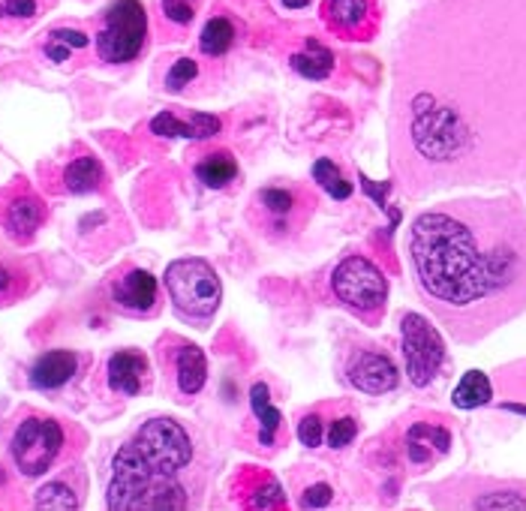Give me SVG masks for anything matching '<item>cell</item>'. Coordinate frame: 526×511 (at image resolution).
Returning a JSON list of instances; mask_svg holds the SVG:
<instances>
[{
  "label": "cell",
  "instance_id": "cell-1",
  "mask_svg": "<svg viewBox=\"0 0 526 511\" xmlns=\"http://www.w3.org/2000/svg\"><path fill=\"white\" fill-rule=\"evenodd\" d=\"M391 163L409 196L526 181V0H430L409 15Z\"/></svg>",
  "mask_w": 526,
  "mask_h": 511
},
{
  "label": "cell",
  "instance_id": "cell-2",
  "mask_svg": "<svg viewBox=\"0 0 526 511\" xmlns=\"http://www.w3.org/2000/svg\"><path fill=\"white\" fill-rule=\"evenodd\" d=\"M418 298L464 346L526 313V205L464 196L425 207L406 232Z\"/></svg>",
  "mask_w": 526,
  "mask_h": 511
},
{
  "label": "cell",
  "instance_id": "cell-3",
  "mask_svg": "<svg viewBox=\"0 0 526 511\" xmlns=\"http://www.w3.org/2000/svg\"><path fill=\"white\" fill-rule=\"evenodd\" d=\"M109 508L115 511H142V508H175L181 511L190 506L186 487L177 476L159 472L157 467L142 458V451L133 446H120L111 460V481H109Z\"/></svg>",
  "mask_w": 526,
  "mask_h": 511
},
{
  "label": "cell",
  "instance_id": "cell-4",
  "mask_svg": "<svg viewBox=\"0 0 526 511\" xmlns=\"http://www.w3.org/2000/svg\"><path fill=\"white\" fill-rule=\"evenodd\" d=\"M166 289L177 316L205 325L220 310L223 283L205 259H177L166 268Z\"/></svg>",
  "mask_w": 526,
  "mask_h": 511
},
{
  "label": "cell",
  "instance_id": "cell-5",
  "mask_svg": "<svg viewBox=\"0 0 526 511\" xmlns=\"http://www.w3.org/2000/svg\"><path fill=\"white\" fill-rule=\"evenodd\" d=\"M331 292L361 322L379 325L385 304H388V280H385V274L373 259H368V256H346L331 271Z\"/></svg>",
  "mask_w": 526,
  "mask_h": 511
},
{
  "label": "cell",
  "instance_id": "cell-6",
  "mask_svg": "<svg viewBox=\"0 0 526 511\" xmlns=\"http://www.w3.org/2000/svg\"><path fill=\"white\" fill-rule=\"evenodd\" d=\"M148 13L142 0H115L106 9L102 31L97 34V54L106 63H129L145 49Z\"/></svg>",
  "mask_w": 526,
  "mask_h": 511
},
{
  "label": "cell",
  "instance_id": "cell-7",
  "mask_svg": "<svg viewBox=\"0 0 526 511\" xmlns=\"http://www.w3.org/2000/svg\"><path fill=\"white\" fill-rule=\"evenodd\" d=\"M133 446L142 451V458L168 476H181L193 463V439L175 419H150L136 430Z\"/></svg>",
  "mask_w": 526,
  "mask_h": 511
},
{
  "label": "cell",
  "instance_id": "cell-8",
  "mask_svg": "<svg viewBox=\"0 0 526 511\" xmlns=\"http://www.w3.org/2000/svg\"><path fill=\"white\" fill-rule=\"evenodd\" d=\"M400 337H403V362H406L409 382L416 388H427L445 367L443 334L425 316L406 313L400 325Z\"/></svg>",
  "mask_w": 526,
  "mask_h": 511
},
{
  "label": "cell",
  "instance_id": "cell-9",
  "mask_svg": "<svg viewBox=\"0 0 526 511\" xmlns=\"http://www.w3.org/2000/svg\"><path fill=\"white\" fill-rule=\"evenodd\" d=\"M63 448V428L54 419H24L13 433V460L24 476H43Z\"/></svg>",
  "mask_w": 526,
  "mask_h": 511
},
{
  "label": "cell",
  "instance_id": "cell-10",
  "mask_svg": "<svg viewBox=\"0 0 526 511\" xmlns=\"http://www.w3.org/2000/svg\"><path fill=\"white\" fill-rule=\"evenodd\" d=\"M325 27L343 40H370L379 24L376 0H325Z\"/></svg>",
  "mask_w": 526,
  "mask_h": 511
},
{
  "label": "cell",
  "instance_id": "cell-11",
  "mask_svg": "<svg viewBox=\"0 0 526 511\" xmlns=\"http://www.w3.org/2000/svg\"><path fill=\"white\" fill-rule=\"evenodd\" d=\"M349 382L359 388L364 394H388L397 388L400 382V373H397V364L391 362L388 355L382 352H361L352 358L349 371Z\"/></svg>",
  "mask_w": 526,
  "mask_h": 511
},
{
  "label": "cell",
  "instance_id": "cell-12",
  "mask_svg": "<svg viewBox=\"0 0 526 511\" xmlns=\"http://www.w3.org/2000/svg\"><path fill=\"white\" fill-rule=\"evenodd\" d=\"M157 277L145 268H133L127 271L124 277H118L111 283V301L127 310V313L145 316L157 307Z\"/></svg>",
  "mask_w": 526,
  "mask_h": 511
},
{
  "label": "cell",
  "instance_id": "cell-13",
  "mask_svg": "<svg viewBox=\"0 0 526 511\" xmlns=\"http://www.w3.org/2000/svg\"><path fill=\"white\" fill-rule=\"evenodd\" d=\"M43 223H45V205L36 193L18 190L15 196L6 198L4 226L15 241H31Z\"/></svg>",
  "mask_w": 526,
  "mask_h": 511
},
{
  "label": "cell",
  "instance_id": "cell-14",
  "mask_svg": "<svg viewBox=\"0 0 526 511\" xmlns=\"http://www.w3.org/2000/svg\"><path fill=\"white\" fill-rule=\"evenodd\" d=\"M150 371L148 355L133 352V349H120L109 358V388L124 397H136L145 388V376Z\"/></svg>",
  "mask_w": 526,
  "mask_h": 511
},
{
  "label": "cell",
  "instance_id": "cell-15",
  "mask_svg": "<svg viewBox=\"0 0 526 511\" xmlns=\"http://www.w3.org/2000/svg\"><path fill=\"white\" fill-rule=\"evenodd\" d=\"M75 371H79V355L70 352V349H52V352L40 355L27 373L33 388L40 391H54V388H63L67 385Z\"/></svg>",
  "mask_w": 526,
  "mask_h": 511
},
{
  "label": "cell",
  "instance_id": "cell-16",
  "mask_svg": "<svg viewBox=\"0 0 526 511\" xmlns=\"http://www.w3.org/2000/svg\"><path fill=\"white\" fill-rule=\"evenodd\" d=\"M451 446V433L443 424H412L406 430V458L412 467H430Z\"/></svg>",
  "mask_w": 526,
  "mask_h": 511
},
{
  "label": "cell",
  "instance_id": "cell-17",
  "mask_svg": "<svg viewBox=\"0 0 526 511\" xmlns=\"http://www.w3.org/2000/svg\"><path fill=\"white\" fill-rule=\"evenodd\" d=\"M223 130V121L214 115H205V111H193L190 121H181L172 111H159V115L150 121V132L154 136L166 139H211Z\"/></svg>",
  "mask_w": 526,
  "mask_h": 511
},
{
  "label": "cell",
  "instance_id": "cell-18",
  "mask_svg": "<svg viewBox=\"0 0 526 511\" xmlns=\"http://www.w3.org/2000/svg\"><path fill=\"white\" fill-rule=\"evenodd\" d=\"M175 382H177V394L184 400L196 397L205 388V382H208V362H205V352L196 343H177Z\"/></svg>",
  "mask_w": 526,
  "mask_h": 511
},
{
  "label": "cell",
  "instance_id": "cell-19",
  "mask_svg": "<svg viewBox=\"0 0 526 511\" xmlns=\"http://www.w3.org/2000/svg\"><path fill=\"white\" fill-rule=\"evenodd\" d=\"M238 481L244 485V497L241 503L247 508H259V511H274V508H283L286 506V497H283V487L280 481L271 476V472H262L256 467H247L238 476Z\"/></svg>",
  "mask_w": 526,
  "mask_h": 511
},
{
  "label": "cell",
  "instance_id": "cell-20",
  "mask_svg": "<svg viewBox=\"0 0 526 511\" xmlns=\"http://www.w3.org/2000/svg\"><path fill=\"white\" fill-rule=\"evenodd\" d=\"M256 211L265 214V232H289L292 229V217L298 211V193L295 190H283V187H265L256 196Z\"/></svg>",
  "mask_w": 526,
  "mask_h": 511
},
{
  "label": "cell",
  "instance_id": "cell-21",
  "mask_svg": "<svg viewBox=\"0 0 526 511\" xmlns=\"http://www.w3.org/2000/svg\"><path fill=\"white\" fill-rule=\"evenodd\" d=\"M196 178L211 187V190H223L229 187L234 178H238V159H234L229 150H214V154H205L199 163H196Z\"/></svg>",
  "mask_w": 526,
  "mask_h": 511
},
{
  "label": "cell",
  "instance_id": "cell-22",
  "mask_svg": "<svg viewBox=\"0 0 526 511\" xmlns=\"http://www.w3.org/2000/svg\"><path fill=\"white\" fill-rule=\"evenodd\" d=\"M250 406H253V415L259 419L262 430H259V442L262 446H274L277 439V430H280V421H283V415L274 410V403H271V391L265 382H256L250 388Z\"/></svg>",
  "mask_w": 526,
  "mask_h": 511
},
{
  "label": "cell",
  "instance_id": "cell-23",
  "mask_svg": "<svg viewBox=\"0 0 526 511\" xmlns=\"http://www.w3.org/2000/svg\"><path fill=\"white\" fill-rule=\"evenodd\" d=\"M102 178H106V172H102L97 157H75L67 166V172H63V187L75 196H84V193L100 190Z\"/></svg>",
  "mask_w": 526,
  "mask_h": 511
},
{
  "label": "cell",
  "instance_id": "cell-24",
  "mask_svg": "<svg viewBox=\"0 0 526 511\" xmlns=\"http://www.w3.org/2000/svg\"><path fill=\"white\" fill-rule=\"evenodd\" d=\"M491 397H493L491 376L482 371H469L464 373V380L457 382L454 394H451V403H454L457 410H478V406L491 403Z\"/></svg>",
  "mask_w": 526,
  "mask_h": 511
},
{
  "label": "cell",
  "instance_id": "cell-25",
  "mask_svg": "<svg viewBox=\"0 0 526 511\" xmlns=\"http://www.w3.org/2000/svg\"><path fill=\"white\" fill-rule=\"evenodd\" d=\"M292 66L304 75L310 82H322L331 75L334 70V54L325 49V45H319L316 40H307L304 52L292 54Z\"/></svg>",
  "mask_w": 526,
  "mask_h": 511
},
{
  "label": "cell",
  "instance_id": "cell-26",
  "mask_svg": "<svg viewBox=\"0 0 526 511\" xmlns=\"http://www.w3.org/2000/svg\"><path fill=\"white\" fill-rule=\"evenodd\" d=\"M234 40H238V31H234L232 18L214 15L211 22L202 27L199 49H202V54H208V58H223V54L234 45Z\"/></svg>",
  "mask_w": 526,
  "mask_h": 511
},
{
  "label": "cell",
  "instance_id": "cell-27",
  "mask_svg": "<svg viewBox=\"0 0 526 511\" xmlns=\"http://www.w3.org/2000/svg\"><path fill=\"white\" fill-rule=\"evenodd\" d=\"M313 178H316L319 187H325V193L331 196V198H343V202H346V198L352 196V184L346 181L343 172L331 163V159H316Z\"/></svg>",
  "mask_w": 526,
  "mask_h": 511
},
{
  "label": "cell",
  "instance_id": "cell-28",
  "mask_svg": "<svg viewBox=\"0 0 526 511\" xmlns=\"http://www.w3.org/2000/svg\"><path fill=\"white\" fill-rule=\"evenodd\" d=\"M36 508H61V511H70V508H79V497H75V490L70 485H63V481H49V485H43L36 490Z\"/></svg>",
  "mask_w": 526,
  "mask_h": 511
},
{
  "label": "cell",
  "instance_id": "cell-29",
  "mask_svg": "<svg viewBox=\"0 0 526 511\" xmlns=\"http://www.w3.org/2000/svg\"><path fill=\"white\" fill-rule=\"evenodd\" d=\"M466 506H473V508H526V490H518V487L484 490L482 497L469 499Z\"/></svg>",
  "mask_w": 526,
  "mask_h": 511
},
{
  "label": "cell",
  "instance_id": "cell-30",
  "mask_svg": "<svg viewBox=\"0 0 526 511\" xmlns=\"http://www.w3.org/2000/svg\"><path fill=\"white\" fill-rule=\"evenodd\" d=\"M196 75H199V63L193 58H181L172 63V70L166 75V91H184Z\"/></svg>",
  "mask_w": 526,
  "mask_h": 511
},
{
  "label": "cell",
  "instance_id": "cell-31",
  "mask_svg": "<svg viewBox=\"0 0 526 511\" xmlns=\"http://www.w3.org/2000/svg\"><path fill=\"white\" fill-rule=\"evenodd\" d=\"M359 437V424H355L352 415H343V419H334L331 428H328V446L331 448H346L352 446V439Z\"/></svg>",
  "mask_w": 526,
  "mask_h": 511
},
{
  "label": "cell",
  "instance_id": "cell-32",
  "mask_svg": "<svg viewBox=\"0 0 526 511\" xmlns=\"http://www.w3.org/2000/svg\"><path fill=\"white\" fill-rule=\"evenodd\" d=\"M298 439H301V446H307V448L322 446V415L319 412L304 415V419L298 421Z\"/></svg>",
  "mask_w": 526,
  "mask_h": 511
},
{
  "label": "cell",
  "instance_id": "cell-33",
  "mask_svg": "<svg viewBox=\"0 0 526 511\" xmlns=\"http://www.w3.org/2000/svg\"><path fill=\"white\" fill-rule=\"evenodd\" d=\"M40 13L36 0H0V18H33Z\"/></svg>",
  "mask_w": 526,
  "mask_h": 511
},
{
  "label": "cell",
  "instance_id": "cell-34",
  "mask_svg": "<svg viewBox=\"0 0 526 511\" xmlns=\"http://www.w3.org/2000/svg\"><path fill=\"white\" fill-rule=\"evenodd\" d=\"M163 13L175 24H190L196 9H193V0H163Z\"/></svg>",
  "mask_w": 526,
  "mask_h": 511
},
{
  "label": "cell",
  "instance_id": "cell-35",
  "mask_svg": "<svg viewBox=\"0 0 526 511\" xmlns=\"http://www.w3.org/2000/svg\"><path fill=\"white\" fill-rule=\"evenodd\" d=\"M49 40L54 43H63V45H70V49H88V34L84 31H75V27H58V31H52L49 34Z\"/></svg>",
  "mask_w": 526,
  "mask_h": 511
},
{
  "label": "cell",
  "instance_id": "cell-36",
  "mask_svg": "<svg viewBox=\"0 0 526 511\" xmlns=\"http://www.w3.org/2000/svg\"><path fill=\"white\" fill-rule=\"evenodd\" d=\"M334 499V490L328 485H313L304 490V497H301V506L304 508H325L328 503Z\"/></svg>",
  "mask_w": 526,
  "mask_h": 511
},
{
  "label": "cell",
  "instance_id": "cell-37",
  "mask_svg": "<svg viewBox=\"0 0 526 511\" xmlns=\"http://www.w3.org/2000/svg\"><path fill=\"white\" fill-rule=\"evenodd\" d=\"M45 58H49V61H54V63L67 61V58H70V45H63V43H54V40H49V45H45Z\"/></svg>",
  "mask_w": 526,
  "mask_h": 511
},
{
  "label": "cell",
  "instance_id": "cell-38",
  "mask_svg": "<svg viewBox=\"0 0 526 511\" xmlns=\"http://www.w3.org/2000/svg\"><path fill=\"white\" fill-rule=\"evenodd\" d=\"M13 289H15V271H13V268H6V265L0 262V298L9 295Z\"/></svg>",
  "mask_w": 526,
  "mask_h": 511
},
{
  "label": "cell",
  "instance_id": "cell-39",
  "mask_svg": "<svg viewBox=\"0 0 526 511\" xmlns=\"http://www.w3.org/2000/svg\"><path fill=\"white\" fill-rule=\"evenodd\" d=\"M283 4L289 9H304V6H310V0H283Z\"/></svg>",
  "mask_w": 526,
  "mask_h": 511
},
{
  "label": "cell",
  "instance_id": "cell-40",
  "mask_svg": "<svg viewBox=\"0 0 526 511\" xmlns=\"http://www.w3.org/2000/svg\"><path fill=\"white\" fill-rule=\"evenodd\" d=\"M0 485H4V469H0Z\"/></svg>",
  "mask_w": 526,
  "mask_h": 511
}]
</instances>
